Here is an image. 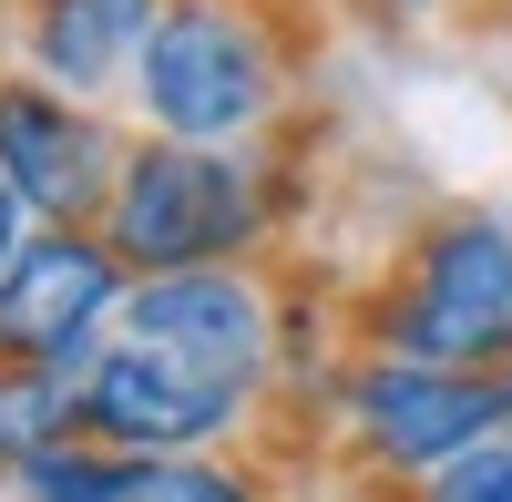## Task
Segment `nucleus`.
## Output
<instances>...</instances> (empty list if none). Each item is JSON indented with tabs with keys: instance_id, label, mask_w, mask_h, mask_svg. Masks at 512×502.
<instances>
[{
	"instance_id": "1",
	"label": "nucleus",
	"mask_w": 512,
	"mask_h": 502,
	"mask_svg": "<svg viewBox=\"0 0 512 502\" xmlns=\"http://www.w3.org/2000/svg\"><path fill=\"white\" fill-rule=\"evenodd\" d=\"M297 31L277 0H164L144 62L123 82V123L154 144H277L297 113Z\"/></svg>"
},
{
	"instance_id": "2",
	"label": "nucleus",
	"mask_w": 512,
	"mask_h": 502,
	"mask_svg": "<svg viewBox=\"0 0 512 502\" xmlns=\"http://www.w3.org/2000/svg\"><path fill=\"white\" fill-rule=\"evenodd\" d=\"M287 164L277 144H154L134 134L103 205V246L134 277H175V267H267V246L287 226Z\"/></svg>"
},
{
	"instance_id": "3",
	"label": "nucleus",
	"mask_w": 512,
	"mask_h": 502,
	"mask_svg": "<svg viewBox=\"0 0 512 502\" xmlns=\"http://www.w3.org/2000/svg\"><path fill=\"white\" fill-rule=\"evenodd\" d=\"M359 349L431 359V369H512V216L492 205H431L390 267L359 287Z\"/></svg>"
},
{
	"instance_id": "4",
	"label": "nucleus",
	"mask_w": 512,
	"mask_h": 502,
	"mask_svg": "<svg viewBox=\"0 0 512 502\" xmlns=\"http://www.w3.org/2000/svg\"><path fill=\"white\" fill-rule=\"evenodd\" d=\"M328 431H338V462H349L369 492H410L451 472L461 451L502 441V369H431V359H390V349H349L338 380L318 390Z\"/></svg>"
},
{
	"instance_id": "5",
	"label": "nucleus",
	"mask_w": 512,
	"mask_h": 502,
	"mask_svg": "<svg viewBox=\"0 0 512 502\" xmlns=\"http://www.w3.org/2000/svg\"><path fill=\"white\" fill-rule=\"evenodd\" d=\"M277 400H256L246 380H216L175 349L113 339L82 380V431L113 441L123 462H185V451H246V431H267Z\"/></svg>"
},
{
	"instance_id": "6",
	"label": "nucleus",
	"mask_w": 512,
	"mask_h": 502,
	"mask_svg": "<svg viewBox=\"0 0 512 502\" xmlns=\"http://www.w3.org/2000/svg\"><path fill=\"white\" fill-rule=\"evenodd\" d=\"M123 298H134V267L103 246V226H41L0 277V369L93 380V359L123 328Z\"/></svg>"
},
{
	"instance_id": "7",
	"label": "nucleus",
	"mask_w": 512,
	"mask_h": 502,
	"mask_svg": "<svg viewBox=\"0 0 512 502\" xmlns=\"http://www.w3.org/2000/svg\"><path fill=\"white\" fill-rule=\"evenodd\" d=\"M113 339H144V349H175L216 380H246L256 400H277V369H287V287L277 267H175V277H134Z\"/></svg>"
},
{
	"instance_id": "8",
	"label": "nucleus",
	"mask_w": 512,
	"mask_h": 502,
	"mask_svg": "<svg viewBox=\"0 0 512 502\" xmlns=\"http://www.w3.org/2000/svg\"><path fill=\"white\" fill-rule=\"evenodd\" d=\"M123 154H134V123L123 113L0 62V175L31 205V226H103Z\"/></svg>"
},
{
	"instance_id": "9",
	"label": "nucleus",
	"mask_w": 512,
	"mask_h": 502,
	"mask_svg": "<svg viewBox=\"0 0 512 502\" xmlns=\"http://www.w3.org/2000/svg\"><path fill=\"white\" fill-rule=\"evenodd\" d=\"M154 11L164 0H0V62L82 103H113L144 62Z\"/></svg>"
},
{
	"instance_id": "10",
	"label": "nucleus",
	"mask_w": 512,
	"mask_h": 502,
	"mask_svg": "<svg viewBox=\"0 0 512 502\" xmlns=\"http://www.w3.org/2000/svg\"><path fill=\"white\" fill-rule=\"evenodd\" d=\"M134 492H144V462H123V451L93 441V431L31 451V462L11 472V502H134Z\"/></svg>"
},
{
	"instance_id": "11",
	"label": "nucleus",
	"mask_w": 512,
	"mask_h": 502,
	"mask_svg": "<svg viewBox=\"0 0 512 502\" xmlns=\"http://www.w3.org/2000/svg\"><path fill=\"white\" fill-rule=\"evenodd\" d=\"M82 431V380H31V369H0V482H11L31 451H52Z\"/></svg>"
},
{
	"instance_id": "12",
	"label": "nucleus",
	"mask_w": 512,
	"mask_h": 502,
	"mask_svg": "<svg viewBox=\"0 0 512 502\" xmlns=\"http://www.w3.org/2000/svg\"><path fill=\"white\" fill-rule=\"evenodd\" d=\"M134 502H287V482L256 451H185V462H144Z\"/></svg>"
},
{
	"instance_id": "13",
	"label": "nucleus",
	"mask_w": 512,
	"mask_h": 502,
	"mask_svg": "<svg viewBox=\"0 0 512 502\" xmlns=\"http://www.w3.org/2000/svg\"><path fill=\"white\" fill-rule=\"evenodd\" d=\"M400 502H512V431H502V441H482V451H461L451 472L410 482Z\"/></svg>"
},
{
	"instance_id": "14",
	"label": "nucleus",
	"mask_w": 512,
	"mask_h": 502,
	"mask_svg": "<svg viewBox=\"0 0 512 502\" xmlns=\"http://www.w3.org/2000/svg\"><path fill=\"white\" fill-rule=\"evenodd\" d=\"M359 21H390V31H410V21H472V11H502V0H349Z\"/></svg>"
},
{
	"instance_id": "15",
	"label": "nucleus",
	"mask_w": 512,
	"mask_h": 502,
	"mask_svg": "<svg viewBox=\"0 0 512 502\" xmlns=\"http://www.w3.org/2000/svg\"><path fill=\"white\" fill-rule=\"evenodd\" d=\"M31 236H41V226H31V205L11 195V175H0V277L21 267V246H31Z\"/></svg>"
},
{
	"instance_id": "16",
	"label": "nucleus",
	"mask_w": 512,
	"mask_h": 502,
	"mask_svg": "<svg viewBox=\"0 0 512 502\" xmlns=\"http://www.w3.org/2000/svg\"><path fill=\"white\" fill-rule=\"evenodd\" d=\"M502 421H512V369H502Z\"/></svg>"
}]
</instances>
